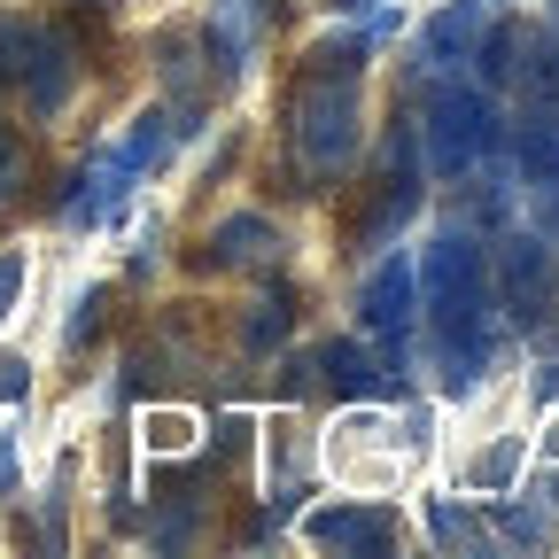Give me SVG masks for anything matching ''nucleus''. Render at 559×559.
Masks as SVG:
<instances>
[{
    "mask_svg": "<svg viewBox=\"0 0 559 559\" xmlns=\"http://www.w3.org/2000/svg\"><path fill=\"white\" fill-rule=\"evenodd\" d=\"M419 311H428V334H436V373L451 396L481 389L489 358H498V288H489V257L474 234L443 226L436 249L419 257Z\"/></svg>",
    "mask_w": 559,
    "mask_h": 559,
    "instance_id": "obj_1",
    "label": "nucleus"
},
{
    "mask_svg": "<svg viewBox=\"0 0 559 559\" xmlns=\"http://www.w3.org/2000/svg\"><path fill=\"white\" fill-rule=\"evenodd\" d=\"M366 55H373V39H358V32L319 39V47L304 55V79H296V164H304L311 187L342 179L349 156H358V124H366V109H358Z\"/></svg>",
    "mask_w": 559,
    "mask_h": 559,
    "instance_id": "obj_2",
    "label": "nucleus"
},
{
    "mask_svg": "<svg viewBox=\"0 0 559 559\" xmlns=\"http://www.w3.org/2000/svg\"><path fill=\"white\" fill-rule=\"evenodd\" d=\"M489 148H498V117L474 86H436L428 94V164L443 179H466Z\"/></svg>",
    "mask_w": 559,
    "mask_h": 559,
    "instance_id": "obj_3",
    "label": "nucleus"
},
{
    "mask_svg": "<svg viewBox=\"0 0 559 559\" xmlns=\"http://www.w3.org/2000/svg\"><path fill=\"white\" fill-rule=\"evenodd\" d=\"M419 210V132L396 124L389 132V156H381V179H373V202L358 210V226H349V241L358 249H389Z\"/></svg>",
    "mask_w": 559,
    "mask_h": 559,
    "instance_id": "obj_4",
    "label": "nucleus"
},
{
    "mask_svg": "<svg viewBox=\"0 0 559 559\" xmlns=\"http://www.w3.org/2000/svg\"><path fill=\"white\" fill-rule=\"evenodd\" d=\"M489 288H498V304H506V319H513L521 334H544L551 311H559V264H551V241H544V234H513Z\"/></svg>",
    "mask_w": 559,
    "mask_h": 559,
    "instance_id": "obj_5",
    "label": "nucleus"
},
{
    "mask_svg": "<svg viewBox=\"0 0 559 559\" xmlns=\"http://www.w3.org/2000/svg\"><path fill=\"white\" fill-rule=\"evenodd\" d=\"M70 79H79V62H70V39L47 32V24H24V55H16V86L32 94L39 117H55L70 102Z\"/></svg>",
    "mask_w": 559,
    "mask_h": 559,
    "instance_id": "obj_6",
    "label": "nucleus"
},
{
    "mask_svg": "<svg viewBox=\"0 0 559 559\" xmlns=\"http://www.w3.org/2000/svg\"><path fill=\"white\" fill-rule=\"evenodd\" d=\"M304 536H311L319 551H358V559H373V551H389L404 528H396L389 506H319V513L304 521Z\"/></svg>",
    "mask_w": 559,
    "mask_h": 559,
    "instance_id": "obj_7",
    "label": "nucleus"
},
{
    "mask_svg": "<svg viewBox=\"0 0 559 559\" xmlns=\"http://www.w3.org/2000/svg\"><path fill=\"white\" fill-rule=\"evenodd\" d=\"M358 311H366V334H381V342L404 349V334H412V319H419V280H412L404 257H381V264H373Z\"/></svg>",
    "mask_w": 559,
    "mask_h": 559,
    "instance_id": "obj_8",
    "label": "nucleus"
},
{
    "mask_svg": "<svg viewBox=\"0 0 559 559\" xmlns=\"http://www.w3.org/2000/svg\"><path fill=\"white\" fill-rule=\"evenodd\" d=\"M264 24H272V0H210V32L202 39L226 55V79H241V70L257 62Z\"/></svg>",
    "mask_w": 559,
    "mask_h": 559,
    "instance_id": "obj_9",
    "label": "nucleus"
},
{
    "mask_svg": "<svg viewBox=\"0 0 559 559\" xmlns=\"http://www.w3.org/2000/svg\"><path fill=\"white\" fill-rule=\"evenodd\" d=\"M132 194V164L124 156H102L94 171H79V194L62 202V226H109Z\"/></svg>",
    "mask_w": 559,
    "mask_h": 559,
    "instance_id": "obj_10",
    "label": "nucleus"
},
{
    "mask_svg": "<svg viewBox=\"0 0 559 559\" xmlns=\"http://www.w3.org/2000/svg\"><path fill=\"white\" fill-rule=\"evenodd\" d=\"M280 226L257 218V210H241V218H226L218 234H210V264H280Z\"/></svg>",
    "mask_w": 559,
    "mask_h": 559,
    "instance_id": "obj_11",
    "label": "nucleus"
},
{
    "mask_svg": "<svg viewBox=\"0 0 559 559\" xmlns=\"http://www.w3.org/2000/svg\"><path fill=\"white\" fill-rule=\"evenodd\" d=\"M513 164H521L528 194H536V187H559V109L521 117V132H513Z\"/></svg>",
    "mask_w": 559,
    "mask_h": 559,
    "instance_id": "obj_12",
    "label": "nucleus"
},
{
    "mask_svg": "<svg viewBox=\"0 0 559 559\" xmlns=\"http://www.w3.org/2000/svg\"><path fill=\"white\" fill-rule=\"evenodd\" d=\"M319 373H326L334 396H381V381H373V366H366L358 342H326L319 349Z\"/></svg>",
    "mask_w": 559,
    "mask_h": 559,
    "instance_id": "obj_13",
    "label": "nucleus"
},
{
    "mask_svg": "<svg viewBox=\"0 0 559 559\" xmlns=\"http://www.w3.org/2000/svg\"><path fill=\"white\" fill-rule=\"evenodd\" d=\"M179 132H187V124H179L171 109H148V117H140V124H132V140H124V148H117V156H124L132 171H140V164H164Z\"/></svg>",
    "mask_w": 559,
    "mask_h": 559,
    "instance_id": "obj_14",
    "label": "nucleus"
},
{
    "mask_svg": "<svg viewBox=\"0 0 559 559\" xmlns=\"http://www.w3.org/2000/svg\"><path fill=\"white\" fill-rule=\"evenodd\" d=\"M474 24H481V9H474V0L443 9V16L428 24V62H451V55H466V47H474Z\"/></svg>",
    "mask_w": 559,
    "mask_h": 559,
    "instance_id": "obj_15",
    "label": "nucleus"
},
{
    "mask_svg": "<svg viewBox=\"0 0 559 559\" xmlns=\"http://www.w3.org/2000/svg\"><path fill=\"white\" fill-rule=\"evenodd\" d=\"M288 326H296L288 296H264V304H249V349H280V342H288Z\"/></svg>",
    "mask_w": 559,
    "mask_h": 559,
    "instance_id": "obj_16",
    "label": "nucleus"
},
{
    "mask_svg": "<svg viewBox=\"0 0 559 559\" xmlns=\"http://www.w3.org/2000/svg\"><path fill=\"white\" fill-rule=\"evenodd\" d=\"M24 187V140L9 132V124H0V202H9Z\"/></svg>",
    "mask_w": 559,
    "mask_h": 559,
    "instance_id": "obj_17",
    "label": "nucleus"
},
{
    "mask_svg": "<svg viewBox=\"0 0 559 559\" xmlns=\"http://www.w3.org/2000/svg\"><path fill=\"white\" fill-rule=\"evenodd\" d=\"M187 436H194V428H187L179 412H156V419H148V451H187Z\"/></svg>",
    "mask_w": 559,
    "mask_h": 559,
    "instance_id": "obj_18",
    "label": "nucleus"
},
{
    "mask_svg": "<svg viewBox=\"0 0 559 559\" xmlns=\"http://www.w3.org/2000/svg\"><path fill=\"white\" fill-rule=\"evenodd\" d=\"M498 536H513V544H544V521L521 513V506H498Z\"/></svg>",
    "mask_w": 559,
    "mask_h": 559,
    "instance_id": "obj_19",
    "label": "nucleus"
},
{
    "mask_svg": "<svg viewBox=\"0 0 559 559\" xmlns=\"http://www.w3.org/2000/svg\"><path fill=\"white\" fill-rule=\"evenodd\" d=\"M16 55H24V24L0 16V86H16Z\"/></svg>",
    "mask_w": 559,
    "mask_h": 559,
    "instance_id": "obj_20",
    "label": "nucleus"
},
{
    "mask_svg": "<svg viewBox=\"0 0 559 559\" xmlns=\"http://www.w3.org/2000/svg\"><path fill=\"white\" fill-rule=\"evenodd\" d=\"M94 326H102V288H86V296H79V319H70V334H62V342L79 349V342H86Z\"/></svg>",
    "mask_w": 559,
    "mask_h": 559,
    "instance_id": "obj_21",
    "label": "nucleus"
},
{
    "mask_svg": "<svg viewBox=\"0 0 559 559\" xmlns=\"http://www.w3.org/2000/svg\"><path fill=\"white\" fill-rule=\"evenodd\" d=\"M436 536H443V544H481V536H474V521H466L459 506H436Z\"/></svg>",
    "mask_w": 559,
    "mask_h": 559,
    "instance_id": "obj_22",
    "label": "nucleus"
},
{
    "mask_svg": "<svg viewBox=\"0 0 559 559\" xmlns=\"http://www.w3.org/2000/svg\"><path fill=\"white\" fill-rule=\"evenodd\" d=\"M16 296H24V257H0V319L16 311Z\"/></svg>",
    "mask_w": 559,
    "mask_h": 559,
    "instance_id": "obj_23",
    "label": "nucleus"
},
{
    "mask_svg": "<svg viewBox=\"0 0 559 559\" xmlns=\"http://www.w3.org/2000/svg\"><path fill=\"white\" fill-rule=\"evenodd\" d=\"M0 396H24V366H16V358L0 366Z\"/></svg>",
    "mask_w": 559,
    "mask_h": 559,
    "instance_id": "obj_24",
    "label": "nucleus"
},
{
    "mask_svg": "<svg viewBox=\"0 0 559 559\" xmlns=\"http://www.w3.org/2000/svg\"><path fill=\"white\" fill-rule=\"evenodd\" d=\"M551 16H559V0H551Z\"/></svg>",
    "mask_w": 559,
    "mask_h": 559,
    "instance_id": "obj_25",
    "label": "nucleus"
}]
</instances>
